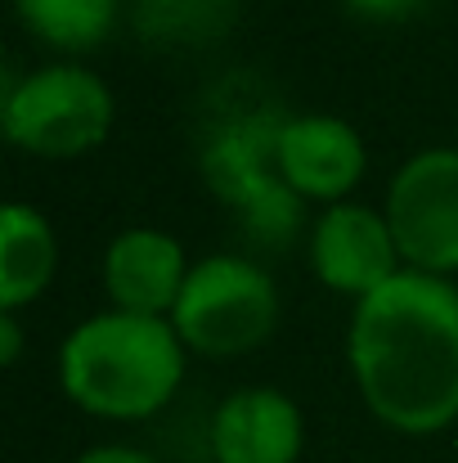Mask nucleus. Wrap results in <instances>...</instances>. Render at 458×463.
I'll use <instances>...</instances> for the list:
<instances>
[{"mask_svg":"<svg viewBox=\"0 0 458 463\" xmlns=\"http://www.w3.org/2000/svg\"><path fill=\"white\" fill-rule=\"evenodd\" d=\"M346 369L364 410L400 437L458 423V284L400 270L351 307Z\"/></svg>","mask_w":458,"mask_h":463,"instance_id":"obj_1","label":"nucleus"},{"mask_svg":"<svg viewBox=\"0 0 458 463\" xmlns=\"http://www.w3.org/2000/svg\"><path fill=\"white\" fill-rule=\"evenodd\" d=\"M189 373V351L171 319L95 310L68 328L54 355L59 392L90 419L145 423L162 414Z\"/></svg>","mask_w":458,"mask_h":463,"instance_id":"obj_2","label":"nucleus"},{"mask_svg":"<svg viewBox=\"0 0 458 463\" xmlns=\"http://www.w3.org/2000/svg\"><path fill=\"white\" fill-rule=\"evenodd\" d=\"M117 122L113 86L81 59H50L5 77L0 131L27 157L72 162L95 154Z\"/></svg>","mask_w":458,"mask_h":463,"instance_id":"obj_3","label":"nucleus"},{"mask_svg":"<svg viewBox=\"0 0 458 463\" xmlns=\"http://www.w3.org/2000/svg\"><path fill=\"white\" fill-rule=\"evenodd\" d=\"M275 131H279V113L238 109V113H220L198 149L202 184L238 216L243 234L266 248L293 243L305 207L279 175Z\"/></svg>","mask_w":458,"mask_h":463,"instance_id":"obj_4","label":"nucleus"},{"mask_svg":"<svg viewBox=\"0 0 458 463\" xmlns=\"http://www.w3.org/2000/svg\"><path fill=\"white\" fill-rule=\"evenodd\" d=\"M284 315L275 275L243 252H207L193 261L180 302L166 315L189 355L238 360L261 351Z\"/></svg>","mask_w":458,"mask_h":463,"instance_id":"obj_5","label":"nucleus"},{"mask_svg":"<svg viewBox=\"0 0 458 463\" xmlns=\"http://www.w3.org/2000/svg\"><path fill=\"white\" fill-rule=\"evenodd\" d=\"M382 216L396 234L405 270L458 275V149L427 145L409 154L387 180Z\"/></svg>","mask_w":458,"mask_h":463,"instance_id":"obj_6","label":"nucleus"},{"mask_svg":"<svg viewBox=\"0 0 458 463\" xmlns=\"http://www.w3.org/2000/svg\"><path fill=\"white\" fill-rule=\"evenodd\" d=\"M305 261H310V275L328 293L351 298V302L373 298L382 284H391L405 270L382 207H369L355 198L314 212L305 230Z\"/></svg>","mask_w":458,"mask_h":463,"instance_id":"obj_7","label":"nucleus"},{"mask_svg":"<svg viewBox=\"0 0 458 463\" xmlns=\"http://www.w3.org/2000/svg\"><path fill=\"white\" fill-rule=\"evenodd\" d=\"M275 162L288 189L323 212L355 198L369 171V145L337 113H284L275 131Z\"/></svg>","mask_w":458,"mask_h":463,"instance_id":"obj_8","label":"nucleus"},{"mask_svg":"<svg viewBox=\"0 0 458 463\" xmlns=\"http://www.w3.org/2000/svg\"><path fill=\"white\" fill-rule=\"evenodd\" d=\"M189 270H193V261H189L184 243L162 225L117 230L99 261L108 307L131 310V315H157V319H166L175 310Z\"/></svg>","mask_w":458,"mask_h":463,"instance_id":"obj_9","label":"nucleus"},{"mask_svg":"<svg viewBox=\"0 0 458 463\" xmlns=\"http://www.w3.org/2000/svg\"><path fill=\"white\" fill-rule=\"evenodd\" d=\"M216 463H297L305 450V414L284 387H234L207 432Z\"/></svg>","mask_w":458,"mask_h":463,"instance_id":"obj_10","label":"nucleus"},{"mask_svg":"<svg viewBox=\"0 0 458 463\" xmlns=\"http://www.w3.org/2000/svg\"><path fill=\"white\" fill-rule=\"evenodd\" d=\"M59 270V239L41 207L5 203L0 212V310L23 315L36 307Z\"/></svg>","mask_w":458,"mask_h":463,"instance_id":"obj_11","label":"nucleus"},{"mask_svg":"<svg viewBox=\"0 0 458 463\" xmlns=\"http://www.w3.org/2000/svg\"><path fill=\"white\" fill-rule=\"evenodd\" d=\"M122 9V0H14L18 27L59 59H81L99 50L117 32Z\"/></svg>","mask_w":458,"mask_h":463,"instance_id":"obj_12","label":"nucleus"},{"mask_svg":"<svg viewBox=\"0 0 458 463\" xmlns=\"http://www.w3.org/2000/svg\"><path fill=\"white\" fill-rule=\"evenodd\" d=\"M131 27L157 50H207L243 14V0H126Z\"/></svg>","mask_w":458,"mask_h":463,"instance_id":"obj_13","label":"nucleus"},{"mask_svg":"<svg viewBox=\"0 0 458 463\" xmlns=\"http://www.w3.org/2000/svg\"><path fill=\"white\" fill-rule=\"evenodd\" d=\"M341 5L364 23H405L427 9V0H341Z\"/></svg>","mask_w":458,"mask_h":463,"instance_id":"obj_14","label":"nucleus"},{"mask_svg":"<svg viewBox=\"0 0 458 463\" xmlns=\"http://www.w3.org/2000/svg\"><path fill=\"white\" fill-rule=\"evenodd\" d=\"M72 463H162V459L149 455L145 446H131V441H104V446L81 450Z\"/></svg>","mask_w":458,"mask_h":463,"instance_id":"obj_15","label":"nucleus"},{"mask_svg":"<svg viewBox=\"0 0 458 463\" xmlns=\"http://www.w3.org/2000/svg\"><path fill=\"white\" fill-rule=\"evenodd\" d=\"M23 355V319L0 310V364H18Z\"/></svg>","mask_w":458,"mask_h":463,"instance_id":"obj_16","label":"nucleus"}]
</instances>
